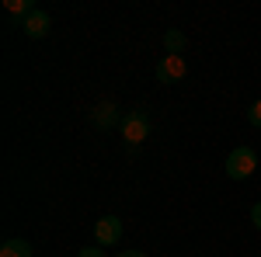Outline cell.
<instances>
[{
  "label": "cell",
  "mask_w": 261,
  "mask_h": 257,
  "mask_svg": "<svg viewBox=\"0 0 261 257\" xmlns=\"http://www.w3.org/2000/svg\"><path fill=\"white\" fill-rule=\"evenodd\" d=\"M251 222H254V230H261V202H254V209H251Z\"/></svg>",
  "instance_id": "7c38bea8"
},
{
  "label": "cell",
  "mask_w": 261,
  "mask_h": 257,
  "mask_svg": "<svg viewBox=\"0 0 261 257\" xmlns=\"http://www.w3.org/2000/svg\"><path fill=\"white\" fill-rule=\"evenodd\" d=\"M122 254H125V257H146L143 250H122Z\"/></svg>",
  "instance_id": "4fadbf2b"
},
{
  "label": "cell",
  "mask_w": 261,
  "mask_h": 257,
  "mask_svg": "<svg viewBox=\"0 0 261 257\" xmlns=\"http://www.w3.org/2000/svg\"><path fill=\"white\" fill-rule=\"evenodd\" d=\"M49 28H53V21H49V14H45L42 7H35L28 18L21 21V32H24L28 39H45V35H49Z\"/></svg>",
  "instance_id": "5b68a950"
},
{
  "label": "cell",
  "mask_w": 261,
  "mask_h": 257,
  "mask_svg": "<svg viewBox=\"0 0 261 257\" xmlns=\"http://www.w3.org/2000/svg\"><path fill=\"white\" fill-rule=\"evenodd\" d=\"M77 257H108V254H105V247H84V250H77Z\"/></svg>",
  "instance_id": "8fae6325"
},
{
  "label": "cell",
  "mask_w": 261,
  "mask_h": 257,
  "mask_svg": "<svg viewBox=\"0 0 261 257\" xmlns=\"http://www.w3.org/2000/svg\"><path fill=\"white\" fill-rule=\"evenodd\" d=\"M226 178H233V181H247L254 170H258V153L251 150V146H237L230 157H226Z\"/></svg>",
  "instance_id": "6da1fadb"
},
{
  "label": "cell",
  "mask_w": 261,
  "mask_h": 257,
  "mask_svg": "<svg viewBox=\"0 0 261 257\" xmlns=\"http://www.w3.org/2000/svg\"><path fill=\"white\" fill-rule=\"evenodd\" d=\"M185 77H188L185 56H164V60L157 63V80H161V83H181Z\"/></svg>",
  "instance_id": "277c9868"
},
{
  "label": "cell",
  "mask_w": 261,
  "mask_h": 257,
  "mask_svg": "<svg viewBox=\"0 0 261 257\" xmlns=\"http://www.w3.org/2000/svg\"><path fill=\"white\" fill-rule=\"evenodd\" d=\"M4 11H7L11 18H21V21H24L32 11H35V4H32V0H7V4H4Z\"/></svg>",
  "instance_id": "9c48e42d"
},
{
  "label": "cell",
  "mask_w": 261,
  "mask_h": 257,
  "mask_svg": "<svg viewBox=\"0 0 261 257\" xmlns=\"http://www.w3.org/2000/svg\"><path fill=\"white\" fill-rule=\"evenodd\" d=\"M122 136L129 146H140L143 139L150 136V115L146 111H125L122 115Z\"/></svg>",
  "instance_id": "7a4b0ae2"
},
{
  "label": "cell",
  "mask_w": 261,
  "mask_h": 257,
  "mask_svg": "<svg viewBox=\"0 0 261 257\" xmlns=\"http://www.w3.org/2000/svg\"><path fill=\"white\" fill-rule=\"evenodd\" d=\"M185 45H188L185 32H178V28L164 32V52H167V56H181V52H185Z\"/></svg>",
  "instance_id": "52a82bcc"
},
{
  "label": "cell",
  "mask_w": 261,
  "mask_h": 257,
  "mask_svg": "<svg viewBox=\"0 0 261 257\" xmlns=\"http://www.w3.org/2000/svg\"><path fill=\"white\" fill-rule=\"evenodd\" d=\"M115 257H125V254H115Z\"/></svg>",
  "instance_id": "5bb4252c"
},
{
  "label": "cell",
  "mask_w": 261,
  "mask_h": 257,
  "mask_svg": "<svg viewBox=\"0 0 261 257\" xmlns=\"http://www.w3.org/2000/svg\"><path fill=\"white\" fill-rule=\"evenodd\" d=\"M91 122H94L98 129H112L115 122L122 125V115H119V108H115L112 101H105V104H98V108H94V115H91Z\"/></svg>",
  "instance_id": "8992f818"
},
{
  "label": "cell",
  "mask_w": 261,
  "mask_h": 257,
  "mask_svg": "<svg viewBox=\"0 0 261 257\" xmlns=\"http://www.w3.org/2000/svg\"><path fill=\"white\" fill-rule=\"evenodd\" d=\"M32 243L28 240H4L0 243V257H32Z\"/></svg>",
  "instance_id": "ba28073f"
},
{
  "label": "cell",
  "mask_w": 261,
  "mask_h": 257,
  "mask_svg": "<svg viewBox=\"0 0 261 257\" xmlns=\"http://www.w3.org/2000/svg\"><path fill=\"white\" fill-rule=\"evenodd\" d=\"M94 240H98V247H115L122 240V219L119 216H101L94 222Z\"/></svg>",
  "instance_id": "3957f363"
},
{
  "label": "cell",
  "mask_w": 261,
  "mask_h": 257,
  "mask_svg": "<svg viewBox=\"0 0 261 257\" xmlns=\"http://www.w3.org/2000/svg\"><path fill=\"white\" fill-rule=\"evenodd\" d=\"M247 122H251V125H254V129H261V98L254 101V104H251V108H247Z\"/></svg>",
  "instance_id": "30bf717a"
}]
</instances>
